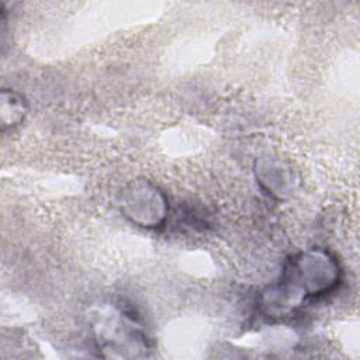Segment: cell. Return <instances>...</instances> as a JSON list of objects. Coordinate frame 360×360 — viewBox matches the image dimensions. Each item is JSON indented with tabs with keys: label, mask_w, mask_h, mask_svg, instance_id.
Segmentation results:
<instances>
[{
	"label": "cell",
	"mask_w": 360,
	"mask_h": 360,
	"mask_svg": "<svg viewBox=\"0 0 360 360\" xmlns=\"http://www.w3.org/2000/svg\"><path fill=\"white\" fill-rule=\"evenodd\" d=\"M27 111H28L27 101L20 93L10 89L1 90L0 122H1L3 131L20 125L24 121Z\"/></svg>",
	"instance_id": "cell-4"
},
{
	"label": "cell",
	"mask_w": 360,
	"mask_h": 360,
	"mask_svg": "<svg viewBox=\"0 0 360 360\" xmlns=\"http://www.w3.org/2000/svg\"><path fill=\"white\" fill-rule=\"evenodd\" d=\"M257 181L262 184L267 193L283 198L284 194L290 193L292 177L288 172V167L280 160H260L256 166Z\"/></svg>",
	"instance_id": "cell-3"
},
{
	"label": "cell",
	"mask_w": 360,
	"mask_h": 360,
	"mask_svg": "<svg viewBox=\"0 0 360 360\" xmlns=\"http://www.w3.org/2000/svg\"><path fill=\"white\" fill-rule=\"evenodd\" d=\"M340 266L325 249L312 248L290 259L280 281L264 294V305L270 312L285 314L307 298L325 295L340 281Z\"/></svg>",
	"instance_id": "cell-1"
},
{
	"label": "cell",
	"mask_w": 360,
	"mask_h": 360,
	"mask_svg": "<svg viewBox=\"0 0 360 360\" xmlns=\"http://www.w3.org/2000/svg\"><path fill=\"white\" fill-rule=\"evenodd\" d=\"M118 207L129 222L146 229L162 226L169 214V202L165 193L145 179L131 180L120 191Z\"/></svg>",
	"instance_id": "cell-2"
}]
</instances>
